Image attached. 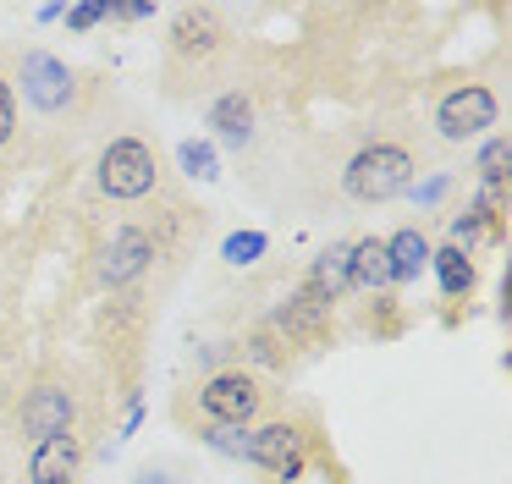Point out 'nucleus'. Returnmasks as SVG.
<instances>
[{
    "label": "nucleus",
    "instance_id": "f257e3e1",
    "mask_svg": "<svg viewBox=\"0 0 512 484\" xmlns=\"http://www.w3.org/2000/svg\"><path fill=\"white\" fill-rule=\"evenodd\" d=\"M342 187L358 204H386V198H397L413 187V154L402 149V143H369V149H358L353 160H347Z\"/></svg>",
    "mask_w": 512,
    "mask_h": 484
},
{
    "label": "nucleus",
    "instance_id": "f03ea898",
    "mask_svg": "<svg viewBox=\"0 0 512 484\" xmlns=\"http://www.w3.org/2000/svg\"><path fill=\"white\" fill-rule=\"evenodd\" d=\"M94 176H100V193L105 198L138 204V198L155 193L160 160H155V149H149L144 138H111V143H105V154H100V165H94Z\"/></svg>",
    "mask_w": 512,
    "mask_h": 484
},
{
    "label": "nucleus",
    "instance_id": "7ed1b4c3",
    "mask_svg": "<svg viewBox=\"0 0 512 484\" xmlns=\"http://www.w3.org/2000/svg\"><path fill=\"white\" fill-rule=\"evenodd\" d=\"M259 407H265V391L243 369H221L199 385V413L210 418V429H243L259 418Z\"/></svg>",
    "mask_w": 512,
    "mask_h": 484
},
{
    "label": "nucleus",
    "instance_id": "20e7f679",
    "mask_svg": "<svg viewBox=\"0 0 512 484\" xmlns=\"http://www.w3.org/2000/svg\"><path fill=\"white\" fill-rule=\"evenodd\" d=\"M237 457H248L254 468H265L270 479H281V484H292V479H303V429L298 424H259V429H248L243 440H237Z\"/></svg>",
    "mask_w": 512,
    "mask_h": 484
},
{
    "label": "nucleus",
    "instance_id": "39448f33",
    "mask_svg": "<svg viewBox=\"0 0 512 484\" xmlns=\"http://www.w3.org/2000/svg\"><path fill=\"white\" fill-rule=\"evenodd\" d=\"M435 127H441V138H452V143L479 138L485 127H496V94H490L485 83L452 88V94H441V105H435Z\"/></svg>",
    "mask_w": 512,
    "mask_h": 484
},
{
    "label": "nucleus",
    "instance_id": "423d86ee",
    "mask_svg": "<svg viewBox=\"0 0 512 484\" xmlns=\"http://www.w3.org/2000/svg\"><path fill=\"white\" fill-rule=\"evenodd\" d=\"M23 99L45 116H61V110L78 99V83H72V66L56 61L45 50H28L23 55Z\"/></svg>",
    "mask_w": 512,
    "mask_h": 484
},
{
    "label": "nucleus",
    "instance_id": "0eeeda50",
    "mask_svg": "<svg viewBox=\"0 0 512 484\" xmlns=\"http://www.w3.org/2000/svg\"><path fill=\"white\" fill-rule=\"evenodd\" d=\"M155 253H160V242H155V231H149V226H122L111 242H105V253H100V281L105 286L138 281Z\"/></svg>",
    "mask_w": 512,
    "mask_h": 484
},
{
    "label": "nucleus",
    "instance_id": "6e6552de",
    "mask_svg": "<svg viewBox=\"0 0 512 484\" xmlns=\"http://www.w3.org/2000/svg\"><path fill=\"white\" fill-rule=\"evenodd\" d=\"M270 325L287 336V347H320V341L331 336V303H325L320 292H309V286H298V292L276 308Z\"/></svg>",
    "mask_w": 512,
    "mask_h": 484
},
{
    "label": "nucleus",
    "instance_id": "1a4fd4ad",
    "mask_svg": "<svg viewBox=\"0 0 512 484\" xmlns=\"http://www.w3.org/2000/svg\"><path fill=\"white\" fill-rule=\"evenodd\" d=\"M72 424H78V396H72L67 385H39V391H28V402H23V429H28L34 440L72 435Z\"/></svg>",
    "mask_w": 512,
    "mask_h": 484
},
{
    "label": "nucleus",
    "instance_id": "9d476101",
    "mask_svg": "<svg viewBox=\"0 0 512 484\" xmlns=\"http://www.w3.org/2000/svg\"><path fill=\"white\" fill-rule=\"evenodd\" d=\"M171 50H177V61H210L221 50V17L210 6H182L171 22Z\"/></svg>",
    "mask_w": 512,
    "mask_h": 484
},
{
    "label": "nucleus",
    "instance_id": "9b49d317",
    "mask_svg": "<svg viewBox=\"0 0 512 484\" xmlns=\"http://www.w3.org/2000/svg\"><path fill=\"white\" fill-rule=\"evenodd\" d=\"M78 473H83V440L78 435L34 440V457H28V484H78Z\"/></svg>",
    "mask_w": 512,
    "mask_h": 484
},
{
    "label": "nucleus",
    "instance_id": "f8f14e48",
    "mask_svg": "<svg viewBox=\"0 0 512 484\" xmlns=\"http://www.w3.org/2000/svg\"><path fill=\"white\" fill-rule=\"evenodd\" d=\"M303 286H309V292H320L325 303H336L342 292H353V259H347V242H331V248L314 253Z\"/></svg>",
    "mask_w": 512,
    "mask_h": 484
},
{
    "label": "nucleus",
    "instance_id": "ddd939ff",
    "mask_svg": "<svg viewBox=\"0 0 512 484\" xmlns=\"http://www.w3.org/2000/svg\"><path fill=\"white\" fill-rule=\"evenodd\" d=\"M386 264H391V281H419L424 270H430V242H424L419 226H402L386 237Z\"/></svg>",
    "mask_w": 512,
    "mask_h": 484
},
{
    "label": "nucleus",
    "instance_id": "4468645a",
    "mask_svg": "<svg viewBox=\"0 0 512 484\" xmlns=\"http://www.w3.org/2000/svg\"><path fill=\"white\" fill-rule=\"evenodd\" d=\"M347 259H353V286L358 292H391V264H386V237H358L347 242Z\"/></svg>",
    "mask_w": 512,
    "mask_h": 484
},
{
    "label": "nucleus",
    "instance_id": "2eb2a0df",
    "mask_svg": "<svg viewBox=\"0 0 512 484\" xmlns=\"http://www.w3.org/2000/svg\"><path fill=\"white\" fill-rule=\"evenodd\" d=\"M210 127L221 143H232V149H243V143H254V105H248L243 88H232V94H221L210 105Z\"/></svg>",
    "mask_w": 512,
    "mask_h": 484
},
{
    "label": "nucleus",
    "instance_id": "dca6fc26",
    "mask_svg": "<svg viewBox=\"0 0 512 484\" xmlns=\"http://www.w3.org/2000/svg\"><path fill=\"white\" fill-rule=\"evenodd\" d=\"M430 270L441 275V292L446 297H468V292H474V259H468L463 248H452V242H446V248H430Z\"/></svg>",
    "mask_w": 512,
    "mask_h": 484
},
{
    "label": "nucleus",
    "instance_id": "f3484780",
    "mask_svg": "<svg viewBox=\"0 0 512 484\" xmlns=\"http://www.w3.org/2000/svg\"><path fill=\"white\" fill-rule=\"evenodd\" d=\"M248 358H254V363H265V369H287L292 347H287V336H281L276 325H259L254 336H248Z\"/></svg>",
    "mask_w": 512,
    "mask_h": 484
},
{
    "label": "nucleus",
    "instance_id": "a211bd4d",
    "mask_svg": "<svg viewBox=\"0 0 512 484\" xmlns=\"http://www.w3.org/2000/svg\"><path fill=\"white\" fill-rule=\"evenodd\" d=\"M265 248H270V237H265V231H232V237L221 242V259L232 264V270H248V264H254Z\"/></svg>",
    "mask_w": 512,
    "mask_h": 484
},
{
    "label": "nucleus",
    "instance_id": "6ab92c4d",
    "mask_svg": "<svg viewBox=\"0 0 512 484\" xmlns=\"http://www.w3.org/2000/svg\"><path fill=\"white\" fill-rule=\"evenodd\" d=\"M177 160H182V171L199 176V182H215V176H221V160H215V149H210V143H199V138L182 143Z\"/></svg>",
    "mask_w": 512,
    "mask_h": 484
},
{
    "label": "nucleus",
    "instance_id": "aec40b11",
    "mask_svg": "<svg viewBox=\"0 0 512 484\" xmlns=\"http://www.w3.org/2000/svg\"><path fill=\"white\" fill-rule=\"evenodd\" d=\"M507 165H512V143L507 138H490L485 149H479V182H507Z\"/></svg>",
    "mask_w": 512,
    "mask_h": 484
},
{
    "label": "nucleus",
    "instance_id": "412c9836",
    "mask_svg": "<svg viewBox=\"0 0 512 484\" xmlns=\"http://www.w3.org/2000/svg\"><path fill=\"white\" fill-rule=\"evenodd\" d=\"M479 237H490V226H485V220L474 215V209H468V215H457V220H452V248H463V253H468V248H474Z\"/></svg>",
    "mask_w": 512,
    "mask_h": 484
},
{
    "label": "nucleus",
    "instance_id": "4be33fe9",
    "mask_svg": "<svg viewBox=\"0 0 512 484\" xmlns=\"http://www.w3.org/2000/svg\"><path fill=\"white\" fill-rule=\"evenodd\" d=\"M12 132H17V94H12V83L0 77V143H12Z\"/></svg>",
    "mask_w": 512,
    "mask_h": 484
},
{
    "label": "nucleus",
    "instance_id": "5701e85b",
    "mask_svg": "<svg viewBox=\"0 0 512 484\" xmlns=\"http://www.w3.org/2000/svg\"><path fill=\"white\" fill-rule=\"evenodd\" d=\"M61 17H67V28L89 33L94 22H105V0H89V6H72V11H61Z\"/></svg>",
    "mask_w": 512,
    "mask_h": 484
},
{
    "label": "nucleus",
    "instance_id": "b1692460",
    "mask_svg": "<svg viewBox=\"0 0 512 484\" xmlns=\"http://www.w3.org/2000/svg\"><path fill=\"white\" fill-rule=\"evenodd\" d=\"M105 17H122V22H144V17H155V6H105Z\"/></svg>",
    "mask_w": 512,
    "mask_h": 484
},
{
    "label": "nucleus",
    "instance_id": "393cba45",
    "mask_svg": "<svg viewBox=\"0 0 512 484\" xmlns=\"http://www.w3.org/2000/svg\"><path fill=\"white\" fill-rule=\"evenodd\" d=\"M441 193H446V176H430V182L419 187V204H435Z\"/></svg>",
    "mask_w": 512,
    "mask_h": 484
},
{
    "label": "nucleus",
    "instance_id": "a878e982",
    "mask_svg": "<svg viewBox=\"0 0 512 484\" xmlns=\"http://www.w3.org/2000/svg\"><path fill=\"white\" fill-rule=\"evenodd\" d=\"M144 484H171V479H166V473H149V479H144Z\"/></svg>",
    "mask_w": 512,
    "mask_h": 484
}]
</instances>
